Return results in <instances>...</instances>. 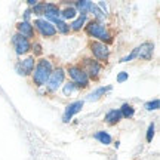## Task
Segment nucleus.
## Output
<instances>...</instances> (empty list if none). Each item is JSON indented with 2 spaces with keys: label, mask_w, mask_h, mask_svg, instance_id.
Returning a JSON list of instances; mask_svg holds the SVG:
<instances>
[{
  "label": "nucleus",
  "mask_w": 160,
  "mask_h": 160,
  "mask_svg": "<svg viewBox=\"0 0 160 160\" xmlns=\"http://www.w3.org/2000/svg\"><path fill=\"white\" fill-rule=\"evenodd\" d=\"M52 70H53L52 68V62L49 59H46V58L39 59V62L36 64L34 70H33V73H31V76H33V83H34L36 86L46 85V82L49 79Z\"/></svg>",
  "instance_id": "f257e3e1"
},
{
  "label": "nucleus",
  "mask_w": 160,
  "mask_h": 160,
  "mask_svg": "<svg viewBox=\"0 0 160 160\" xmlns=\"http://www.w3.org/2000/svg\"><path fill=\"white\" fill-rule=\"evenodd\" d=\"M86 33L97 39V42H101V43H105V42H111V34L110 31L105 28V25L102 22H98V21H91V22L86 25Z\"/></svg>",
  "instance_id": "f03ea898"
},
{
  "label": "nucleus",
  "mask_w": 160,
  "mask_h": 160,
  "mask_svg": "<svg viewBox=\"0 0 160 160\" xmlns=\"http://www.w3.org/2000/svg\"><path fill=\"white\" fill-rule=\"evenodd\" d=\"M67 74L70 76L71 82L76 86H79V88H86V86L89 85V77L83 71V68L79 67V65H70L68 68H67Z\"/></svg>",
  "instance_id": "7ed1b4c3"
},
{
  "label": "nucleus",
  "mask_w": 160,
  "mask_h": 160,
  "mask_svg": "<svg viewBox=\"0 0 160 160\" xmlns=\"http://www.w3.org/2000/svg\"><path fill=\"white\" fill-rule=\"evenodd\" d=\"M64 77H65V71H64L62 67H58V68L52 70L51 76H49V79H48V82H46L48 89H49V91H52V92L58 91V88L62 85Z\"/></svg>",
  "instance_id": "20e7f679"
},
{
  "label": "nucleus",
  "mask_w": 160,
  "mask_h": 160,
  "mask_svg": "<svg viewBox=\"0 0 160 160\" xmlns=\"http://www.w3.org/2000/svg\"><path fill=\"white\" fill-rule=\"evenodd\" d=\"M89 48H91V52L92 55L97 58L98 61H107L108 59V46L105 45V43H101V42H92L91 45H89Z\"/></svg>",
  "instance_id": "39448f33"
},
{
  "label": "nucleus",
  "mask_w": 160,
  "mask_h": 160,
  "mask_svg": "<svg viewBox=\"0 0 160 160\" xmlns=\"http://www.w3.org/2000/svg\"><path fill=\"white\" fill-rule=\"evenodd\" d=\"M34 27L39 30V33L43 37H53V36L57 34V30H55V25L49 21H46V19H36L34 21Z\"/></svg>",
  "instance_id": "423d86ee"
},
{
  "label": "nucleus",
  "mask_w": 160,
  "mask_h": 160,
  "mask_svg": "<svg viewBox=\"0 0 160 160\" xmlns=\"http://www.w3.org/2000/svg\"><path fill=\"white\" fill-rule=\"evenodd\" d=\"M83 71H85L89 79H97L99 76V71H101V65L98 61L92 59V58H85L83 59Z\"/></svg>",
  "instance_id": "0eeeda50"
},
{
  "label": "nucleus",
  "mask_w": 160,
  "mask_h": 160,
  "mask_svg": "<svg viewBox=\"0 0 160 160\" xmlns=\"http://www.w3.org/2000/svg\"><path fill=\"white\" fill-rule=\"evenodd\" d=\"M12 43H13V48H15V51H17L18 55H24V53H27V52L30 51V42L28 39H25V37H22L21 34H15L13 37H12Z\"/></svg>",
  "instance_id": "6e6552de"
},
{
  "label": "nucleus",
  "mask_w": 160,
  "mask_h": 160,
  "mask_svg": "<svg viewBox=\"0 0 160 160\" xmlns=\"http://www.w3.org/2000/svg\"><path fill=\"white\" fill-rule=\"evenodd\" d=\"M34 67H36L34 57H28V58H25V59H22L19 64H17V71H18V74H21V76H28L33 73Z\"/></svg>",
  "instance_id": "1a4fd4ad"
},
{
  "label": "nucleus",
  "mask_w": 160,
  "mask_h": 160,
  "mask_svg": "<svg viewBox=\"0 0 160 160\" xmlns=\"http://www.w3.org/2000/svg\"><path fill=\"white\" fill-rule=\"evenodd\" d=\"M82 108H83V101H74L70 105H67V108H65L62 116V122L64 123H68L70 120L73 119V116L82 111Z\"/></svg>",
  "instance_id": "9d476101"
},
{
  "label": "nucleus",
  "mask_w": 160,
  "mask_h": 160,
  "mask_svg": "<svg viewBox=\"0 0 160 160\" xmlns=\"http://www.w3.org/2000/svg\"><path fill=\"white\" fill-rule=\"evenodd\" d=\"M153 52H154V45L151 42H145L142 45L137 48V57H139L141 59H151L153 57Z\"/></svg>",
  "instance_id": "9b49d317"
},
{
  "label": "nucleus",
  "mask_w": 160,
  "mask_h": 160,
  "mask_svg": "<svg viewBox=\"0 0 160 160\" xmlns=\"http://www.w3.org/2000/svg\"><path fill=\"white\" fill-rule=\"evenodd\" d=\"M48 19L46 21H57V19H59V17H61V12H59V9H58L57 5H53V3H46L45 5V13H43Z\"/></svg>",
  "instance_id": "f8f14e48"
},
{
  "label": "nucleus",
  "mask_w": 160,
  "mask_h": 160,
  "mask_svg": "<svg viewBox=\"0 0 160 160\" xmlns=\"http://www.w3.org/2000/svg\"><path fill=\"white\" fill-rule=\"evenodd\" d=\"M18 28V34H21L25 39H30V37H34V30H33V25L30 22H25V21H21V22L17 24Z\"/></svg>",
  "instance_id": "ddd939ff"
},
{
  "label": "nucleus",
  "mask_w": 160,
  "mask_h": 160,
  "mask_svg": "<svg viewBox=\"0 0 160 160\" xmlns=\"http://www.w3.org/2000/svg\"><path fill=\"white\" fill-rule=\"evenodd\" d=\"M108 91H111V86H102V88H98L93 92H91L88 95V101H98L101 97H104Z\"/></svg>",
  "instance_id": "4468645a"
},
{
  "label": "nucleus",
  "mask_w": 160,
  "mask_h": 160,
  "mask_svg": "<svg viewBox=\"0 0 160 160\" xmlns=\"http://www.w3.org/2000/svg\"><path fill=\"white\" fill-rule=\"evenodd\" d=\"M122 119H123V117H122L120 110H111V111H108V113L105 114V119L104 120H105L108 125H116V123H119Z\"/></svg>",
  "instance_id": "2eb2a0df"
},
{
  "label": "nucleus",
  "mask_w": 160,
  "mask_h": 160,
  "mask_svg": "<svg viewBox=\"0 0 160 160\" xmlns=\"http://www.w3.org/2000/svg\"><path fill=\"white\" fill-rule=\"evenodd\" d=\"M93 138L97 139V141H99L101 144H104V145H108V144H111V135H110L108 132L105 131H98L93 133Z\"/></svg>",
  "instance_id": "dca6fc26"
},
{
  "label": "nucleus",
  "mask_w": 160,
  "mask_h": 160,
  "mask_svg": "<svg viewBox=\"0 0 160 160\" xmlns=\"http://www.w3.org/2000/svg\"><path fill=\"white\" fill-rule=\"evenodd\" d=\"M86 22V15H82L80 13L79 17L76 18L74 21L71 22V25H70V28L73 30V31H80L82 30V27H83V24Z\"/></svg>",
  "instance_id": "f3484780"
},
{
  "label": "nucleus",
  "mask_w": 160,
  "mask_h": 160,
  "mask_svg": "<svg viewBox=\"0 0 160 160\" xmlns=\"http://www.w3.org/2000/svg\"><path fill=\"white\" fill-rule=\"evenodd\" d=\"M120 113H122V117H126V119H131L132 116L135 114V108L129 105V104H123L122 108H120Z\"/></svg>",
  "instance_id": "a211bd4d"
},
{
  "label": "nucleus",
  "mask_w": 160,
  "mask_h": 160,
  "mask_svg": "<svg viewBox=\"0 0 160 160\" xmlns=\"http://www.w3.org/2000/svg\"><path fill=\"white\" fill-rule=\"evenodd\" d=\"M61 17L64 19H74L77 17V11H76L74 6H71V8H65L62 12H61Z\"/></svg>",
  "instance_id": "6ab92c4d"
},
{
  "label": "nucleus",
  "mask_w": 160,
  "mask_h": 160,
  "mask_svg": "<svg viewBox=\"0 0 160 160\" xmlns=\"http://www.w3.org/2000/svg\"><path fill=\"white\" fill-rule=\"evenodd\" d=\"M91 5H92V3H91V2H88V0H83V2H77V3H76V11L79 9L82 15H86V12L89 11Z\"/></svg>",
  "instance_id": "aec40b11"
},
{
  "label": "nucleus",
  "mask_w": 160,
  "mask_h": 160,
  "mask_svg": "<svg viewBox=\"0 0 160 160\" xmlns=\"http://www.w3.org/2000/svg\"><path fill=\"white\" fill-rule=\"evenodd\" d=\"M55 25H57L55 30L59 31V33H62V34H65V33H68L70 31V25H67L62 19H57V21H55Z\"/></svg>",
  "instance_id": "412c9836"
},
{
  "label": "nucleus",
  "mask_w": 160,
  "mask_h": 160,
  "mask_svg": "<svg viewBox=\"0 0 160 160\" xmlns=\"http://www.w3.org/2000/svg\"><path fill=\"white\" fill-rule=\"evenodd\" d=\"M76 91H77V86H76L73 82H68V83H65V85H64L62 92H64V95H65V97H68V95H71V93H74Z\"/></svg>",
  "instance_id": "4be33fe9"
},
{
  "label": "nucleus",
  "mask_w": 160,
  "mask_h": 160,
  "mask_svg": "<svg viewBox=\"0 0 160 160\" xmlns=\"http://www.w3.org/2000/svg\"><path fill=\"white\" fill-rule=\"evenodd\" d=\"M89 11H92L93 13H95V18H97L95 21H98V22H101L102 19H105V13L99 11V9H98V6L91 5V8H89Z\"/></svg>",
  "instance_id": "5701e85b"
},
{
  "label": "nucleus",
  "mask_w": 160,
  "mask_h": 160,
  "mask_svg": "<svg viewBox=\"0 0 160 160\" xmlns=\"http://www.w3.org/2000/svg\"><path fill=\"white\" fill-rule=\"evenodd\" d=\"M45 5L46 3H37L36 6H33V13L37 17H42L45 13Z\"/></svg>",
  "instance_id": "b1692460"
},
{
  "label": "nucleus",
  "mask_w": 160,
  "mask_h": 160,
  "mask_svg": "<svg viewBox=\"0 0 160 160\" xmlns=\"http://www.w3.org/2000/svg\"><path fill=\"white\" fill-rule=\"evenodd\" d=\"M159 105H160V101L159 99H154V101H150V102L145 104V108L148 111H153V110H159Z\"/></svg>",
  "instance_id": "393cba45"
},
{
  "label": "nucleus",
  "mask_w": 160,
  "mask_h": 160,
  "mask_svg": "<svg viewBox=\"0 0 160 160\" xmlns=\"http://www.w3.org/2000/svg\"><path fill=\"white\" fill-rule=\"evenodd\" d=\"M153 137H154V125L151 123L148 126V131H147V142H151L153 141Z\"/></svg>",
  "instance_id": "a878e982"
},
{
  "label": "nucleus",
  "mask_w": 160,
  "mask_h": 160,
  "mask_svg": "<svg viewBox=\"0 0 160 160\" xmlns=\"http://www.w3.org/2000/svg\"><path fill=\"white\" fill-rule=\"evenodd\" d=\"M128 79H129V74L126 71H122V73L117 74V83H125Z\"/></svg>",
  "instance_id": "bb28decb"
},
{
  "label": "nucleus",
  "mask_w": 160,
  "mask_h": 160,
  "mask_svg": "<svg viewBox=\"0 0 160 160\" xmlns=\"http://www.w3.org/2000/svg\"><path fill=\"white\" fill-rule=\"evenodd\" d=\"M133 58H137V49H133V51L128 55V57H125V58H122V61L120 62H128V61H132Z\"/></svg>",
  "instance_id": "cd10ccee"
},
{
  "label": "nucleus",
  "mask_w": 160,
  "mask_h": 160,
  "mask_svg": "<svg viewBox=\"0 0 160 160\" xmlns=\"http://www.w3.org/2000/svg\"><path fill=\"white\" fill-rule=\"evenodd\" d=\"M33 49H36V51H34L36 55H40V53H42V46H40L39 43H34V46H33Z\"/></svg>",
  "instance_id": "c85d7f7f"
},
{
  "label": "nucleus",
  "mask_w": 160,
  "mask_h": 160,
  "mask_svg": "<svg viewBox=\"0 0 160 160\" xmlns=\"http://www.w3.org/2000/svg\"><path fill=\"white\" fill-rule=\"evenodd\" d=\"M24 13H25V15H24V21H25V22H28V19H30V15H31V12H30V11H25Z\"/></svg>",
  "instance_id": "c756f323"
},
{
  "label": "nucleus",
  "mask_w": 160,
  "mask_h": 160,
  "mask_svg": "<svg viewBox=\"0 0 160 160\" xmlns=\"http://www.w3.org/2000/svg\"><path fill=\"white\" fill-rule=\"evenodd\" d=\"M99 6H101V9L105 12V15H107V5H105L104 2H99Z\"/></svg>",
  "instance_id": "7c9ffc66"
},
{
  "label": "nucleus",
  "mask_w": 160,
  "mask_h": 160,
  "mask_svg": "<svg viewBox=\"0 0 160 160\" xmlns=\"http://www.w3.org/2000/svg\"><path fill=\"white\" fill-rule=\"evenodd\" d=\"M37 3H39V2H36V0H28V5L30 6H36Z\"/></svg>",
  "instance_id": "2f4dec72"
}]
</instances>
